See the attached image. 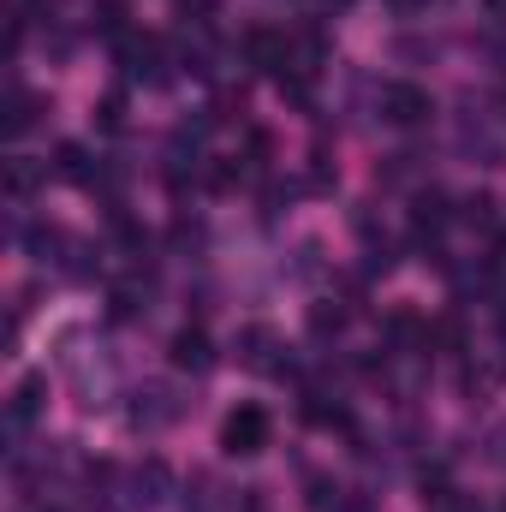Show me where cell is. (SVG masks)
I'll list each match as a JSON object with an SVG mask.
<instances>
[{"instance_id": "cell-1", "label": "cell", "mask_w": 506, "mask_h": 512, "mask_svg": "<svg viewBox=\"0 0 506 512\" xmlns=\"http://www.w3.org/2000/svg\"><path fill=\"white\" fill-rule=\"evenodd\" d=\"M191 411V399H185V387H173V382H143V387H131V429L137 435H155V429H173L179 417Z\"/></svg>"}, {"instance_id": "cell-2", "label": "cell", "mask_w": 506, "mask_h": 512, "mask_svg": "<svg viewBox=\"0 0 506 512\" xmlns=\"http://www.w3.org/2000/svg\"><path fill=\"white\" fill-rule=\"evenodd\" d=\"M268 441H274V423H268L262 405L227 411V423H221V453L227 459H256V453H268Z\"/></svg>"}, {"instance_id": "cell-3", "label": "cell", "mask_w": 506, "mask_h": 512, "mask_svg": "<svg viewBox=\"0 0 506 512\" xmlns=\"http://www.w3.org/2000/svg\"><path fill=\"white\" fill-rule=\"evenodd\" d=\"M167 495H173V471H167V459H137V465L126 471V507L131 512L167 507Z\"/></svg>"}, {"instance_id": "cell-4", "label": "cell", "mask_w": 506, "mask_h": 512, "mask_svg": "<svg viewBox=\"0 0 506 512\" xmlns=\"http://www.w3.org/2000/svg\"><path fill=\"white\" fill-rule=\"evenodd\" d=\"M233 352H239V364L256 370V376H292V358H286V346H280L274 328H245L233 340Z\"/></svg>"}, {"instance_id": "cell-5", "label": "cell", "mask_w": 506, "mask_h": 512, "mask_svg": "<svg viewBox=\"0 0 506 512\" xmlns=\"http://www.w3.org/2000/svg\"><path fill=\"white\" fill-rule=\"evenodd\" d=\"M429 114H435V102H429L423 84H381V120L387 126H399V131L429 126Z\"/></svg>"}, {"instance_id": "cell-6", "label": "cell", "mask_w": 506, "mask_h": 512, "mask_svg": "<svg viewBox=\"0 0 506 512\" xmlns=\"http://www.w3.org/2000/svg\"><path fill=\"white\" fill-rule=\"evenodd\" d=\"M167 358H173V370H185V376H209V370H215V346H209L203 328H179V334L167 340Z\"/></svg>"}, {"instance_id": "cell-7", "label": "cell", "mask_w": 506, "mask_h": 512, "mask_svg": "<svg viewBox=\"0 0 506 512\" xmlns=\"http://www.w3.org/2000/svg\"><path fill=\"white\" fill-rule=\"evenodd\" d=\"M42 393H48V376H24V382L12 387V405H6V435L18 441L30 423H36V411H42Z\"/></svg>"}, {"instance_id": "cell-8", "label": "cell", "mask_w": 506, "mask_h": 512, "mask_svg": "<svg viewBox=\"0 0 506 512\" xmlns=\"http://www.w3.org/2000/svg\"><path fill=\"white\" fill-rule=\"evenodd\" d=\"M54 179L96 191V185H102V167H90V149H84V143H60V149H54Z\"/></svg>"}, {"instance_id": "cell-9", "label": "cell", "mask_w": 506, "mask_h": 512, "mask_svg": "<svg viewBox=\"0 0 506 512\" xmlns=\"http://www.w3.org/2000/svg\"><path fill=\"white\" fill-rule=\"evenodd\" d=\"M185 512H227L233 501H227V483L215 477V471H191L185 477V501H179Z\"/></svg>"}, {"instance_id": "cell-10", "label": "cell", "mask_w": 506, "mask_h": 512, "mask_svg": "<svg viewBox=\"0 0 506 512\" xmlns=\"http://www.w3.org/2000/svg\"><path fill=\"white\" fill-rule=\"evenodd\" d=\"M42 179H48V161H30V155H12L6 161V197L12 203H30L42 191Z\"/></svg>"}, {"instance_id": "cell-11", "label": "cell", "mask_w": 506, "mask_h": 512, "mask_svg": "<svg viewBox=\"0 0 506 512\" xmlns=\"http://www.w3.org/2000/svg\"><path fill=\"white\" fill-rule=\"evenodd\" d=\"M459 149H465L471 161H501V137H495V126H489L483 114H465V120H459Z\"/></svg>"}, {"instance_id": "cell-12", "label": "cell", "mask_w": 506, "mask_h": 512, "mask_svg": "<svg viewBox=\"0 0 506 512\" xmlns=\"http://www.w3.org/2000/svg\"><path fill=\"white\" fill-rule=\"evenodd\" d=\"M36 114H42V96H30V90H6V137H24V131L36 126Z\"/></svg>"}, {"instance_id": "cell-13", "label": "cell", "mask_w": 506, "mask_h": 512, "mask_svg": "<svg viewBox=\"0 0 506 512\" xmlns=\"http://www.w3.org/2000/svg\"><path fill=\"white\" fill-rule=\"evenodd\" d=\"M459 221H465V227H477V233H495V197H489V191L459 197Z\"/></svg>"}, {"instance_id": "cell-14", "label": "cell", "mask_w": 506, "mask_h": 512, "mask_svg": "<svg viewBox=\"0 0 506 512\" xmlns=\"http://www.w3.org/2000/svg\"><path fill=\"white\" fill-rule=\"evenodd\" d=\"M346 316H352V304H310V334L316 340H334L346 328Z\"/></svg>"}, {"instance_id": "cell-15", "label": "cell", "mask_w": 506, "mask_h": 512, "mask_svg": "<svg viewBox=\"0 0 506 512\" xmlns=\"http://www.w3.org/2000/svg\"><path fill=\"white\" fill-rule=\"evenodd\" d=\"M143 298H149V292H137V286H120V292L108 298V316H114V322H131V316L143 310Z\"/></svg>"}, {"instance_id": "cell-16", "label": "cell", "mask_w": 506, "mask_h": 512, "mask_svg": "<svg viewBox=\"0 0 506 512\" xmlns=\"http://www.w3.org/2000/svg\"><path fill=\"white\" fill-rule=\"evenodd\" d=\"M96 120H102V131H120V126H126V96H120V90H108V96L96 102Z\"/></svg>"}, {"instance_id": "cell-17", "label": "cell", "mask_w": 506, "mask_h": 512, "mask_svg": "<svg viewBox=\"0 0 506 512\" xmlns=\"http://www.w3.org/2000/svg\"><path fill=\"white\" fill-rule=\"evenodd\" d=\"M393 6H399V12H423L429 0H393Z\"/></svg>"}, {"instance_id": "cell-18", "label": "cell", "mask_w": 506, "mask_h": 512, "mask_svg": "<svg viewBox=\"0 0 506 512\" xmlns=\"http://www.w3.org/2000/svg\"><path fill=\"white\" fill-rule=\"evenodd\" d=\"M489 6H495V12H506V0H489Z\"/></svg>"}]
</instances>
